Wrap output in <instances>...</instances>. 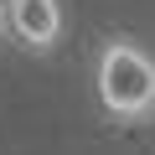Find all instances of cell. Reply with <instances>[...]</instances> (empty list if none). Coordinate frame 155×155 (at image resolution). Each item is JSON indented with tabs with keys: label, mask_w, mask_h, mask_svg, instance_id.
<instances>
[{
	"label": "cell",
	"mask_w": 155,
	"mask_h": 155,
	"mask_svg": "<svg viewBox=\"0 0 155 155\" xmlns=\"http://www.w3.org/2000/svg\"><path fill=\"white\" fill-rule=\"evenodd\" d=\"M93 98L114 124L155 119V52L134 36H109L93 57Z\"/></svg>",
	"instance_id": "6da1fadb"
},
{
	"label": "cell",
	"mask_w": 155,
	"mask_h": 155,
	"mask_svg": "<svg viewBox=\"0 0 155 155\" xmlns=\"http://www.w3.org/2000/svg\"><path fill=\"white\" fill-rule=\"evenodd\" d=\"M5 21H11V41L47 57L62 47L67 36V11L62 0H5Z\"/></svg>",
	"instance_id": "7a4b0ae2"
},
{
	"label": "cell",
	"mask_w": 155,
	"mask_h": 155,
	"mask_svg": "<svg viewBox=\"0 0 155 155\" xmlns=\"http://www.w3.org/2000/svg\"><path fill=\"white\" fill-rule=\"evenodd\" d=\"M0 41H11V21H5V0H0Z\"/></svg>",
	"instance_id": "3957f363"
}]
</instances>
